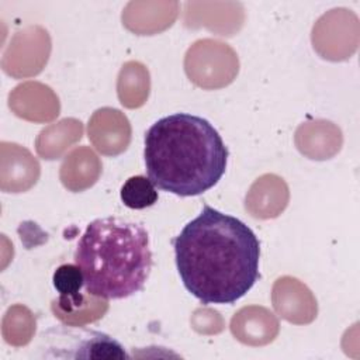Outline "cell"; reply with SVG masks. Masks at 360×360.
Here are the masks:
<instances>
[{"label":"cell","instance_id":"obj_3","mask_svg":"<svg viewBox=\"0 0 360 360\" xmlns=\"http://www.w3.org/2000/svg\"><path fill=\"white\" fill-rule=\"evenodd\" d=\"M73 257L86 292L104 300H124L142 291L153 266L146 228L121 217L91 221Z\"/></svg>","mask_w":360,"mask_h":360},{"label":"cell","instance_id":"obj_6","mask_svg":"<svg viewBox=\"0 0 360 360\" xmlns=\"http://www.w3.org/2000/svg\"><path fill=\"white\" fill-rule=\"evenodd\" d=\"M121 201L131 210H143L155 205L159 198L156 186L146 176H132L121 187Z\"/></svg>","mask_w":360,"mask_h":360},{"label":"cell","instance_id":"obj_4","mask_svg":"<svg viewBox=\"0 0 360 360\" xmlns=\"http://www.w3.org/2000/svg\"><path fill=\"white\" fill-rule=\"evenodd\" d=\"M42 349L75 350L73 357L86 359H125L128 354L118 340L110 335L89 329L55 326L41 335Z\"/></svg>","mask_w":360,"mask_h":360},{"label":"cell","instance_id":"obj_2","mask_svg":"<svg viewBox=\"0 0 360 360\" xmlns=\"http://www.w3.org/2000/svg\"><path fill=\"white\" fill-rule=\"evenodd\" d=\"M229 150L214 125L198 115L174 112L158 120L145 134L148 177L162 191L200 195L225 174Z\"/></svg>","mask_w":360,"mask_h":360},{"label":"cell","instance_id":"obj_1","mask_svg":"<svg viewBox=\"0 0 360 360\" xmlns=\"http://www.w3.org/2000/svg\"><path fill=\"white\" fill-rule=\"evenodd\" d=\"M172 243L184 288L205 305L233 304L260 278V243L255 232L208 204Z\"/></svg>","mask_w":360,"mask_h":360},{"label":"cell","instance_id":"obj_5","mask_svg":"<svg viewBox=\"0 0 360 360\" xmlns=\"http://www.w3.org/2000/svg\"><path fill=\"white\" fill-rule=\"evenodd\" d=\"M52 284L59 294V302L66 311L79 308L84 295L82 288L84 287V277L80 267L76 263H63L56 267L52 276Z\"/></svg>","mask_w":360,"mask_h":360}]
</instances>
